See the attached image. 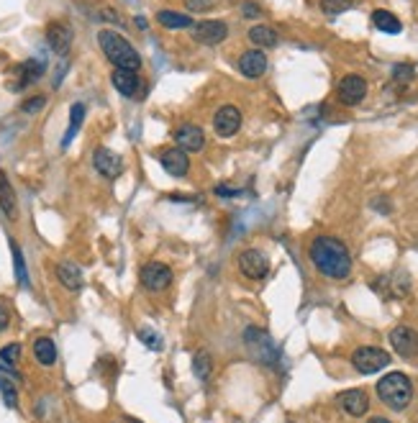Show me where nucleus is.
I'll return each mask as SVG.
<instances>
[{
    "label": "nucleus",
    "instance_id": "1",
    "mask_svg": "<svg viewBox=\"0 0 418 423\" xmlns=\"http://www.w3.org/2000/svg\"><path fill=\"white\" fill-rule=\"evenodd\" d=\"M313 267L328 280H347L352 275V254L347 244L333 236H316L308 249Z\"/></svg>",
    "mask_w": 418,
    "mask_h": 423
},
{
    "label": "nucleus",
    "instance_id": "2",
    "mask_svg": "<svg viewBox=\"0 0 418 423\" xmlns=\"http://www.w3.org/2000/svg\"><path fill=\"white\" fill-rule=\"evenodd\" d=\"M98 44L108 62L116 64L118 70H131V72L142 70V56H139V51H136L134 47H131V42H128L126 36H121L118 31L103 28L98 34Z\"/></svg>",
    "mask_w": 418,
    "mask_h": 423
},
{
    "label": "nucleus",
    "instance_id": "3",
    "mask_svg": "<svg viewBox=\"0 0 418 423\" xmlns=\"http://www.w3.org/2000/svg\"><path fill=\"white\" fill-rule=\"evenodd\" d=\"M377 395L388 408L403 410L413 400V385L403 372H390L377 382Z\"/></svg>",
    "mask_w": 418,
    "mask_h": 423
},
{
    "label": "nucleus",
    "instance_id": "4",
    "mask_svg": "<svg viewBox=\"0 0 418 423\" xmlns=\"http://www.w3.org/2000/svg\"><path fill=\"white\" fill-rule=\"evenodd\" d=\"M352 364L362 374H375L390 364V354L385 349H380V346H359L352 354Z\"/></svg>",
    "mask_w": 418,
    "mask_h": 423
},
{
    "label": "nucleus",
    "instance_id": "5",
    "mask_svg": "<svg viewBox=\"0 0 418 423\" xmlns=\"http://www.w3.org/2000/svg\"><path fill=\"white\" fill-rule=\"evenodd\" d=\"M139 280L149 293H162L172 285V269L164 262H147L139 272Z\"/></svg>",
    "mask_w": 418,
    "mask_h": 423
},
{
    "label": "nucleus",
    "instance_id": "6",
    "mask_svg": "<svg viewBox=\"0 0 418 423\" xmlns=\"http://www.w3.org/2000/svg\"><path fill=\"white\" fill-rule=\"evenodd\" d=\"M244 341H247V346L252 349V354H254L259 362H269V364H275L277 362V349L275 344L269 341V336L262 331V329H247L244 331Z\"/></svg>",
    "mask_w": 418,
    "mask_h": 423
},
{
    "label": "nucleus",
    "instance_id": "7",
    "mask_svg": "<svg viewBox=\"0 0 418 423\" xmlns=\"http://www.w3.org/2000/svg\"><path fill=\"white\" fill-rule=\"evenodd\" d=\"M239 269L241 275L249 277V280H262L269 272V259L259 249H244L239 254Z\"/></svg>",
    "mask_w": 418,
    "mask_h": 423
},
{
    "label": "nucleus",
    "instance_id": "8",
    "mask_svg": "<svg viewBox=\"0 0 418 423\" xmlns=\"http://www.w3.org/2000/svg\"><path fill=\"white\" fill-rule=\"evenodd\" d=\"M336 95L344 106H359L362 100L367 98V80L359 75H347V78H341Z\"/></svg>",
    "mask_w": 418,
    "mask_h": 423
},
{
    "label": "nucleus",
    "instance_id": "9",
    "mask_svg": "<svg viewBox=\"0 0 418 423\" xmlns=\"http://www.w3.org/2000/svg\"><path fill=\"white\" fill-rule=\"evenodd\" d=\"M241 128V111L236 106H221L213 116V131L221 139H231Z\"/></svg>",
    "mask_w": 418,
    "mask_h": 423
},
{
    "label": "nucleus",
    "instance_id": "10",
    "mask_svg": "<svg viewBox=\"0 0 418 423\" xmlns=\"http://www.w3.org/2000/svg\"><path fill=\"white\" fill-rule=\"evenodd\" d=\"M228 36V23L226 21H200L198 26H192V39L206 47H216Z\"/></svg>",
    "mask_w": 418,
    "mask_h": 423
},
{
    "label": "nucleus",
    "instance_id": "11",
    "mask_svg": "<svg viewBox=\"0 0 418 423\" xmlns=\"http://www.w3.org/2000/svg\"><path fill=\"white\" fill-rule=\"evenodd\" d=\"M388 338H390V346H393L400 357H405V360H411L413 354L418 352V333L413 331L411 326H395Z\"/></svg>",
    "mask_w": 418,
    "mask_h": 423
},
{
    "label": "nucleus",
    "instance_id": "12",
    "mask_svg": "<svg viewBox=\"0 0 418 423\" xmlns=\"http://www.w3.org/2000/svg\"><path fill=\"white\" fill-rule=\"evenodd\" d=\"M175 141H178V147L183 152H200V149L206 147V134H203V128L195 126V123H183L172 131Z\"/></svg>",
    "mask_w": 418,
    "mask_h": 423
},
{
    "label": "nucleus",
    "instance_id": "13",
    "mask_svg": "<svg viewBox=\"0 0 418 423\" xmlns=\"http://www.w3.org/2000/svg\"><path fill=\"white\" fill-rule=\"evenodd\" d=\"M92 164H95V169H98L103 177H108V180H116V177L123 172V159L106 147H100L92 152Z\"/></svg>",
    "mask_w": 418,
    "mask_h": 423
},
{
    "label": "nucleus",
    "instance_id": "14",
    "mask_svg": "<svg viewBox=\"0 0 418 423\" xmlns=\"http://www.w3.org/2000/svg\"><path fill=\"white\" fill-rule=\"evenodd\" d=\"M47 44H49V49L54 54L64 56L72 47V28L64 21H51L47 26Z\"/></svg>",
    "mask_w": 418,
    "mask_h": 423
},
{
    "label": "nucleus",
    "instance_id": "15",
    "mask_svg": "<svg viewBox=\"0 0 418 423\" xmlns=\"http://www.w3.org/2000/svg\"><path fill=\"white\" fill-rule=\"evenodd\" d=\"M159 162H162L164 172L172 177H185L188 169H190V159H188V152H183L180 147L175 149H162L159 152Z\"/></svg>",
    "mask_w": 418,
    "mask_h": 423
},
{
    "label": "nucleus",
    "instance_id": "16",
    "mask_svg": "<svg viewBox=\"0 0 418 423\" xmlns=\"http://www.w3.org/2000/svg\"><path fill=\"white\" fill-rule=\"evenodd\" d=\"M267 67H269L267 56H264V51H259V49H249L239 56V72L249 80L262 78L264 72H267Z\"/></svg>",
    "mask_w": 418,
    "mask_h": 423
},
{
    "label": "nucleus",
    "instance_id": "17",
    "mask_svg": "<svg viewBox=\"0 0 418 423\" xmlns=\"http://www.w3.org/2000/svg\"><path fill=\"white\" fill-rule=\"evenodd\" d=\"M111 82H113V87L123 98H134L136 92L144 87L139 72H131V70H116L113 75H111Z\"/></svg>",
    "mask_w": 418,
    "mask_h": 423
},
{
    "label": "nucleus",
    "instance_id": "18",
    "mask_svg": "<svg viewBox=\"0 0 418 423\" xmlns=\"http://www.w3.org/2000/svg\"><path fill=\"white\" fill-rule=\"evenodd\" d=\"M339 403H341V408L347 410L349 416H364L369 408V398L364 390H347V393H341L339 395Z\"/></svg>",
    "mask_w": 418,
    "mask_h": 423
},
{
    "label": "nucleus",
    "instance_id": "19",
    "mask_svg": "<svg viewBox=\"0 0 418 423\" xmlns=\"http://www.w3.org/2000/svg\"><path fill=\"white\" fill-rule=\"evenodd\" d=\"M0 208H3L8 219H18V200H16L13 185H11V180H8L3 169H0Z\"/></svg>",
    "mask_w": 418,
    "mask_h": 423
},
{
    "label": "nucleus",
    "instance_id": "20",
    "mask_svg": "<svg viewBox=\"0 0 418 423\" xmlns=\"http://www.w3.org/2000/svg\"><path fill=\"white\" fill-rule=\"evenodd\" d=\"M57 280L62 282V288L67 290H82L85 280H82V272H80L78 264H72V262H59L57 264Z\"/></svg>",
    "mask_w": 418,
    "mask_h": 423
},
{
    "label": "nucleus",
    "instance_id": "21",
    "mask_svg": "<svg viewBox=\"0 0 418 423\" xmlns=\"http://www.w3.org/2000/svg\"><path fill=\"white\" fill-rule=\"evenodd\" d=\"M249 42L259 47V49H272L277 44V31L272 26H264V23H257V26L249 28Z\"/></svg>",
    "mask_w": 418,
    "mask_h": 423
},
{
    "label": "nucleus",
    "instance_id": "22",
    "mask_svg": "<svg viewBox=\"0 0 418 423\" xmlns=\"http://www.w3.org/2000/svg\"><path fill=\"white\" fill-rule=\"evenodd\" d=\"M44 62H39V59H29V62H23L21 67H18V82H16V90H21V87H26V85L36 82V80L44 75Z\"/></svg>",
    "mask_w": 418,
    "mask_h": 423
},
{
    "label": "nucleus",
    "instance_id": "23",
    "mask_svg": "<svg viewBox=\"0 0 418 423\" xmlns=\"http://www.w3.org/2000/svg\"><path fill=\"white\" fill-rule=\"evenodd\" d=\"M34 357L42 367H51L57 362V346L49 336H42L34 341Z\"/></svg>",
    "mask_w": 418,
    "mask_h": 423
},
{
    "label": "nucleus",
    "instance_id": "24",
    "mask_svg": "<svg viewBox=\"0 0 418 423\" xmlns=\"http://www.w3.org/2000/svg\"><path fill=\"white\" fill-rule=\"evenodd\" d=\"M156 21L162 23L170 31H180V28H192V18L188 13H178V11H159Z\"/></svg>",
    "mask_w": 418,
    "mask_h": 423
},
{
    "label": "nucleus",
    "instance_id": "25",
    "mask_svg": "<svg viewBox=\"0 0 418 423\" xmlns=\"http://www.w3.org/2000/svg\"><path fill=\"white\" fill-rule=\"evenodd\" d=\"M82 121H85V106H82V103H75V106L70 108V126H67V134H64L62 139V147H70L75 134H78L80 126H82Z\"/></svg>",
    "mask_w": 418,
    "mask_h": 423
},
{
    "label": "nucleus",
    "instance_id": "26",
    "mask_svg": "<svg viewBox=\"0 0 418 423\" xmlns=\"http://www.w3.org/2000/svg\"><path fill=\"white\" fill-rule=\"evenodd\" d=\"M192 372L203 385L213 377V357L208 352H198L192 357Z\"/></svg>",
    "mask_w": 418,
    "mask_h": 423
},
{
    "label": "nucleus",
    "instance_id": "27",
    "mask_svg": "<svg viewBox=\"0 0 418 423\" xmlns=\"http://www.w3.org/2000/svg\"><path fill=\"white\" fill-rule=\"evenodd\" d=\"M372 23H375V28H380L383 34H400V28H403L400 21H398L390 11H375V13H372Z\"/></svg>",
    "mask_w": 418,
    "mask_h": 423
},
{
    "label": "nucleus",
    "instance_id": "28",
    "mask_svg": "<svg viewBox=\"0 0 418 423\" xmlns=\"http://www.w3.org/2000/svg\"><path fill=\"white\" fill-rule=\"evenodd\" d=\"M11 252H13V267H16V280L18 285H29V272H26V262H23V252L21 247L11 241Z\"/></svg>",
    "mask_w": 418,
    "mask_h": 423
},
{
    "label": "nucleus",
    "instance_id": "29",
    "mask_svg": "<svg viewBox=\"0 0 418 423\" xmlns=\"http://www.w3.org/2000/svg\"><path fill=\"white\" fill-rule=\"evenodd\" d=\"M139 341H142L147 349H152V352H162L164 349L162 336H159L154 329H139Z\"/></svg>",
    "mask_w": 418,
    "mask_h": 423
},
{
    "label": "nucleus",
    "instance_id": "30",
    "mask_svg": "<svg viewBox=\"0 0 418 423\" xmlns=\"http://www.w3.org/2000/svg\"><path fill=\"white\" fill-rule=\"evenodd\" d=\"M319 6H321L324 13L339 16V13H344V11H349V8L355 6V0H319Z\"/></svg>",
    "mask_w": 418,
    "mask_h": 423
},
{
    "label": "nucleus",
    "instance_id": "31",
    "mask_svg": "<svg viewBox=\"0 0 418 423\" xmlns=\"http://www.w3.org/2000/svg\"><path fill=\"white\" fill-rule=\"evenodd\" d=\"M0 395H3V403H6L8 408L18 405V393H16L13 382L8 380V377H0Z\"/></svg>",
    "mask_w": 418,
    "mask_h": 423
},
{
    "label": "nucleus",
    "instance_id": "32",
    "mask_svg": "<svg viewBox=\"0 0 418 423\" xmlns=\"http://www.w3.org/2000/svg\"><path fill=\"white\" fill-rule=\"evenodd\" d=\"M18 360H21V344H8L0 349V362H3V364L13 367Z\"/></svg>",
    "mask_w": 418,
    "mask_h": 423
},
{
    "label": "nucleus",
    "instance_id": "33",
    "mask_svg": "<svg viewBox=\"0 0 418 423\" xmlns=\"http://www.w3.org/2000/svg\"><path fill=\"white\" fill-rule=\"evenodd\" d=\"M416 78V70H413L411 64H395L393 67V80L395 82H411Z\"/></svg>",
    "mask_w": 418,
    "mask_h": 423
},
{
    "label": "nucleus",
    "instance_id": "34",
    "mask_svg": "<svg viewBox=\"0 0 418 423\" xmlns=\"http://www.w3.org/2000/svg\"><path fill=\"white\" fill-rule=\"evenodd\" d=\"M47 106V98L44 95H34V98H26L21 103V111L23 113H29V116H34V113H39L42 108Z\"/></svg>",
    "mask_w": 418,
    "mask_h": 423
},
{
    "label": "nucleus",
    "instance_id": "35",
    "mask_svg": "<svg viewBox=\"0 0 418 423\" xmlns=\"http://www.w3.org/2000/svg\"><path fill=\"white\" fill-rule=\"evenodd\" d=\"M213 6H216V0H185V8L190 13H206Z\"/></svg>",
    "mask_w": 418,
    "mask_h": 423
},
{
    "label": "nucleus",
    "instance_id": "36",
    "mask_svg": "<svg viewBox=\"0 0 418 423\" xmlns=\"http://www.w3.org/2000/svg\"><path fill=\"white\" fill-rule=\"evenodd\" d=\"M8 324H11V310H8V305L0 303V331H6Z\"/></svg>",
    "mask_w": 418,
    "mask_h": 423
},
{
    "label": "nucleus",
    "instance_id": "37",
    "mask_svg": "<svg viewBox=\"0 0 418 423\" xmlns=\"http://www.w3.org/2000/svg\"><path fill=\"white\" fill-rule=\"evenodd\" d=\"M216 195H221V197H236L239 195V190H234V188H226V185H216Z\"/></svg>",
    "mask_w": 418,
    "mask_h": 423
},
{
    "label": "nucleus",
    "instance_id": "38",
    "mask_svg": "<svg viewBox=\"0 0 418 423\" xmlns=\"http://www.w3.org/2000/svg\"><path fill=\"white\" fill-rule=\"evenodd\" d=\"M244 16H249V18H257V16H262V11H259V6H254V3H244Z\"/></svg>",
    "mask_w": 418,
    "mask_h": 423
},
{
    "label": "nucleus",
    "instance_id": "39",
    "mask_svg": "<svg viewBox=\"0 0 418 423\" xmlns=\"http://www.w3.org/2000/svg\"><path fill=\"white\" fill-rule=\"evenodd\" d=\"M100 18H106V21H113V23H118V16H116V13H111V11H100Z\"/></svg>",
    "mask_w": 418,
    "mask_h": 423
},
{
    "label": "nucleus",
    "instance_id": "40",
    "mask_svg": "<svg viewBox=\"0 0 418 423\" xmlns=\"http://www.w3.org/2000/svg\"><path fill=\"white\" fill-rule=\"evenodd\" d=\"M136 26H139V31H147V18L139 16V18H136Z\"/></svg>",
    "mask_w": 418,
    "mask_h": 423
},
{
    "label": "nucleus",
    "instance_id": "41",
    "mask_svg": "<svg viewBox=\"0 0 418 423\" xmlns=\"http://www.w3.org/2000/svg\"><path fill=\"white\" fill-rule=\"evenodd\" d=\"M116 423H142V421H136V418H131V416H123V418H118Z\"/></svg>",
    "mask_w": 418,
    "mask_h": 423
},
{
    "label": "nucleus",
    "instance_id": "42",
    "mask_svg": "<svg viewBox=\"0 0 418 423\" xmlns=\"http://www.w3.org/2000/svg\"><path fill=\"white\" fill-rule=\"evenodd\" d=\"M367 423H390L388 418H380V416H375V418H369Z\"/></svg>",
    "mask_w": 418,
    "mask_h": 423
}]
</instances>
